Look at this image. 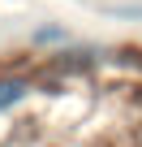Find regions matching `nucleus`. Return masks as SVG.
I'll return each instance as SVG.
<instances>
[{
    "label": "nucleus",
    "mask_w": 142,
    "mask_h": 147,
    "mask_svg": "<svg viewBox=\"0 0 142 147\" xmlns=\"http://www.w3.org/2000/svg\"><path fill=\"white\" fill-rule=\"evenodd\" d=\"M22 95H26V82L22 78H0V108H13Z\"/></svg>",
    "instance_id": "1"
}]
</instances>
